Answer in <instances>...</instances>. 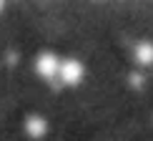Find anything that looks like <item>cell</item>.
Segmentation results:
<instances>
[{"label":"cell","mask_w":153,"mask_h":141,"mask_svg":"<svg viewBox=\"0 0 153 141\" xmlns=\"http://www.w3.org/2000/svg\"><path fill=\"white\" fill-rule=\"evenodd\" d=\"M138 61H141L143 66H151L153 63V46L151 43H143V46L138 48Z\"/></svg>","instance_id":"6da1fadb"}]
</instances>
